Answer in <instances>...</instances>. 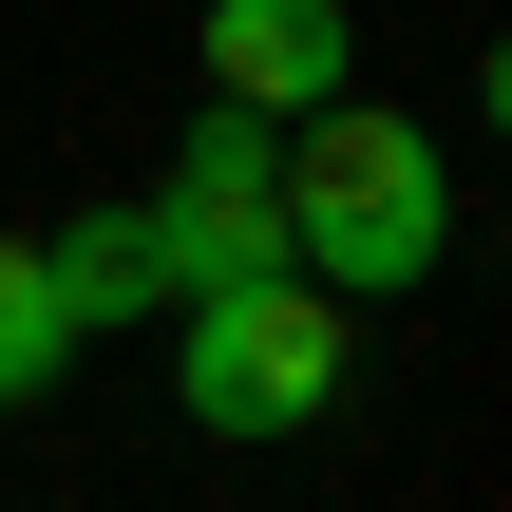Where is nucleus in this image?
Segmentation results:
<instances>
[{"label": "nucleus", "instance_id": "3", "mask_svg": "<svg viewBox=\"0 0 512 512\" xmlns=\"http://www.w3.org/2000/svg\"><path fill=\"white\" fill-rule=\"evenodd\" d=\"M152 247H171V304L266 285V266H285V133L209 95V114H190V152H171V190H152Z\"/></svg>", "mask_w": 512, "mask_h": 512}, {"label": "nucleus", "instance_id": "6", "mask_svg": "<svg viewBox=\"0 0 512 512\" xmlns=\"http://www.w3.org/2000/svg\"><path fill=\"white\" fill-rule=\"evenodd\" d=\"M57 361H76V323H57V285H38V228H0V418H19Z\"/></svg>", "mask_w": 512, "mask_h": 512}, {"label": "nucleus", "instance_id": "2", "mask_svg": "<svg viewBox=\"0 0 512 512\" xmlns=\"http://www.w3.org/2000/svg\"><path fill=\"white\" fill-rule=\"evenodd\" d=\"M171 399H190V437H304L323 399H342V304L304 285V266H266V285H209V304H171Z\"/></svg>", "mask_w": 512, "mask_h": 512}, {"label": "nucleus", "instance_id": "1", "mask_svg": "<svg viewBox=\"0 0 512 512\" xmlns=\"http://www.w3.org/2000/svg\"><path fill=\"white\" fill-rule=\"evenodd\" d=\"M437 247H456V152L418 114H361V95L285 114V266L323 304H418Z\"/></svg>", "mask_w": 512, "mask_h": 512}, {"label": "nucleus", "instance_id": "5", "mask_svg": "<svg viewBox=\"0 0 512 512\" xmlns=\"http://www.w3.org/2000/svg\"><path fill=\"white\" fill-rule=\"evenodd\" d=\"M38 285H57V323H76V342L152 323V304H171V247H152V190H133V209H76V228H38Z\"/></svg>", "mask_w": 512, "mask_h": 512}, {"label": "nucleus", "instance_id": "4", "mask_svg": "<svg viewBox=\"0 0 512 512\" xmlns=\"http://www.w3.org/2000/svg\"><path fill=\"white\" fill-rule=\"evenodd\" d=\"M209 95L228 114H323V95H361V19L342 0H209Z\"/></svg>", "mask_w": 512, "mask_h": 512}]
</instances>
